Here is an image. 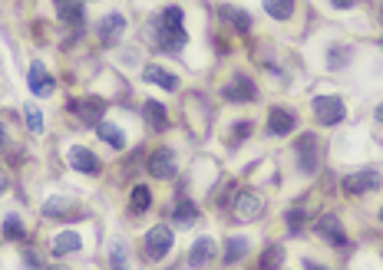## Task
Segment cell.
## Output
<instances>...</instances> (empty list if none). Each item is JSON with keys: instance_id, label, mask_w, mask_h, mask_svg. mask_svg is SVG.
<instances>
[{"instance_id": "cell-1", "label": "cell", "mask_w": 383, "mask_h": 270, "mask_svg": "<svg viewBox=\"0 0 383 270\" xmlns=\"http://www.w3.org/2000/svg\"><path fill=\"white\" fill-rule=\"evenodd\" d=\"M149 40H152L155 50H169V53H178L182 46L188 43L186 23H182V11L178 7H169L149 23Z\"/></svg>"}, {"instance_id": "cell-2", "label": "cell", "mask_w": 383, "mask_h": 270, "mask_svg": "<svg viewBox=\"0 0 383 270\" xmlns=\"http://www.w3.org/2000/svg\"><path fill=\"white\" fill-rule=\"evenodd\" d=\"M176 244V234H172V227L165 224H155L149 227V234H145V257L149 260H162L169 250Z\"/></svg>"}, {"instance_id": "cell-3", "label": "cell", "mask_w": 383, "mask_h": 270, "mask_svg": "<svg viewBox=\"0 0 383 270\" xmlns=\"http://www.w3.org/2000/svg\"><path fill=\"white\" fill-rule=\"evenodd\" d=\"M314 116L324 126H340L344 116H347V109H344L340 96H314Z\"/></svg>"}, {"instance_id": "cell-4", "label": "cell", "mask_w": 383, "mask_h": 270, "mask_svg": "<svg viewBox=\"0 0 383 270\" xmlns=\"http://www.w3.org/2000/svg\"><path fill=\"white\" fill-rule=\"evenodd\" d=\"M264 215V201L258 191H238L235 195V217L238 221H254Z\"/></svg>"}, {"instance_id": "cell-5", "label": "cell", "mask_w": 383, "mask_h": 270, "mask_svg": "<svg viewBox=\"0 0 383 270\" xmlns=\"http://www.w3.org/2000/svg\"><path fill=\"white\" fill-rule=\"evenodd\" d=\"M373 188H380V175L373 172V168H363V172H353L344 178V191L347 195H367Z\"/></svg>"}, {"instance_id": "cell-6", "label": "cell", "mask_w": 383, "mask_h": 270, "mask_svg": "<svg viewBox=\"0 0 383 270\" xmlns=\"http://www.w3.org/2000/svg\"><path fill=\"white\" fill-rule=\"evenodd\" d=\"M221 96L228 99V102H254V99H258V86H254L248 76L238 73L228 83V86H225V93H221Z\"/></svg>"}, {"instance_id": "cell-7", "label": "cell", "mask_w": 383, "mask_h": 270, "mask_svg": "<svg viewBox=\"0 0 383 270\" xmlns=\"http://www.w3.org/2000/svg\"><path fill=\"white\" fill-rule=\"evenodd\" d=\"M297 165H301V172L314 175L318 172V135H301V142H297Z\"/></svg>"}, {"instance_id": "cell-8", "label": "cell", "mask_w": 383, "mask_h": 270, "mask_svg": "<svg viewBox=\"0 0 383 270\" xmlns=\"http://www.w3.org/2000/svg\"><path fill=\"white\" fill-rule=\"evenodd\" d=\"M176 151L172 149H155L152 158H149V175L155 178H176Z\"/></svg>"}, {"instance_id": "cell-9", "label": "cell", "mask_w": 383, "mask_h": 270, "mask_svg": "<svg viewBox=\"0 0 383 270\" xmlns=\"http://www.w3.org/2000/svg\"><path fill=\"white\" fill-rule=\"evenodd\" d=\"M122 33H126V17L122 13H110V17H103V23H99V43L103 46L119 43Z\"/></svg>"}, {"instance_id": "cell-10", "label": "cell", "mask_w": 383, "mask_h": 270, "mask_svg": "<svg viewBox=\"0 0 383 270\" xmlns=\"http://www.w3.org/2000/svg\"><path fill=\"white\" fill-rule=\"evenodd\" d=\"M27 83H30L33 96H53V89H56L53 76L46 73L44 63H33V66H30V73H27Z\"/></svg>"}, {"instance_id": "cell-11", "label": "cell", "mask_w": 383, "mask_h": 270, "mask_svg": "<svg viewBox=\"0 0 383 270\" xmlns=\"http://www.w3.org/2000/svg\"><path fill=\"white\" fill-rule=\"evenodd\" d=\"M70 165L83 175H99V168H103V162H99L89 149H83V145H73V149H70Z\"/></svg>"}, {"instance_id": "cell-12", "label": "cell", "mask_w": 383, "mask_h": 270, "mask_svg": "<svg viewBox=\"0 0 383 270\" xmlns=\"http://www.w3.org/2000/svg\"><path fill=\"white\" fill-rule=\"evenodd\" d=\"M318 234L324 241H330V244H334V248H344V244H347V231H344V227H340V221L334 215H324L318 221Z\"/></svg>"}, {"instance_id": "cell-13", "label": "cell", "mask_w": 383, "mask_h": 270, "mask_svg": "<svg viewBox=\"0 0 383 270\" xmlns=\"http://www.w3.org/2000/svg\"><path fill=\"white\" fill-rule=\"evenodd\" d=\"M297 119H294V112H287V109L281 106H274L271 112H268V132L271 135H287V132H294Z\"/></svg>"}, {"instance_id": "cell-14", "label": "cell", "mask_w": 383, "mask_h": 270, "mask_svg": "<svg viewBox=\"0 0 383 270\" xmlns=\"http://www.w3.org/2000/svg\"><path fill=\"white\" fill-rule=\"evenodd\" d=\"M73 109L79 112V119L86 122V126H99V122H103V112H106V102L96 96H86L83 102H73Z\"/></svg>"}, {"instance_id": "cell-15", "label": "cell", "mask_w": 383, "mask_h": 270, "mask_svg": "<svg viewBox=\"0 0 383 270\" xmlns=\"http://www.w3.org/2000/svg\"><path fill=\"white\" fill-rule=\"evenodd\" d=\"M215 257V241L212 238H198L188 250V267H205L208 260Z\"/></svg>"}, {"instance_id": "cell-16", "label": "cell", "mask_w": 383, "mask_h": 270, "mask_svg": "<svg viewBox=\"0 0 383 270\" xmlns=\"http://www.w3.org/2000/svg\"><path fill=\"white\" fill-rule=\"evenodd\" d=\"M198 221V208L195 201H188V198H182L176 205V211H172V224L176 227H192Z\"/></svg>"}, {"instance_id": "cell-17", "label": "cell", "mask_w": 383, "mask_h": 270, "mask_svg": "<svg viewBox=\"0 0 383 270\" xmlns=\"http://www.w3.org/2000/svg\"><path fill=\"white\" fill-rule=\"evenodd\" d=\"M83 248V238H79L77 231H60L53 238V254L60 257V254H77V250Z\"/></svg>"}, {"instance_id": "cell-18", "label": "cell", "mask_w": 383, "mask_h": 270, "mask_svg": "<svg viewBox=\"0 0 383 270\" xmlns=\"http://www.w3.org/2000/svg\"><path fill=\"white\" fill-rule=\"evenodd\" d=\"M56 13H60V20L73 23V27L83 23V4L79 0H56Z\"/></svg>"}, {"instance_id": "cell-19", "label": "cell", "mask_w": 383, "mask_h": 270, "mask_svg": "<svg viewBox=\"0 0 383 270\" xmlns=\"http://www.w3.org/2000/svg\"><path fill=\"white\" fill-rule=\"evenodd\" d=\"M143 112H145V119H149V126H152L155 132H162L165 126H169V112H165L162 102H155V99H149V102L143 106Z\"/></svg>"}, {"instance_id": "cell-20", "label": "cell", "mask_w": 383, "mask_h": 270, "mask_svg": "<svg viewBox=\"0 0 383 270\" xmlns=\"http://www.w3.org/2000/svg\"><path fill=\"white\" fill-rule=\"evenodd\" d=\"M143 79H145V83H155V86H162V89H176L178 86V79L172 73H165L162 66H145Z\"/></svg>"}, {"instance_id": "cell-21", "label": "cell", "mask_w": 383, "mask_h": 270, "mask_svg": "<svg viewBox=\"0 0 383 270\" xmlns=\"http://www.w3.org/2000/svg\"><path fill=\"white\" fill-rule=\"evenodd\" d=\"M96 129H99V135H103V142H110L116 151L126 149V135H122L119 126H112V122H99Z\"/></svg>"}, {"instance_id": "cell-22", "label": "cell", "mask_w": 383, "mask_h": 270, "mask_svg": "<svg viewBox=\"0 0 383 270\" xmlns=\"http://www.w3.org/2000/svg\"><path fill=\"white\" fill-rule=\"evenodd\" d=\"M149 205H152V191L145 188V184H136L129 195V208L136 211V215H143V211H149Z\"/></svg>"}, {"instance_id": "cell-23", "label": "cell", "mask_w": 383, "mask_h": 270, "mask_svg": "<svg viewBox=\"0 0 383 270\" xmlns=\"http://www.w3.org/2000/svg\"><path fill=\"white\" fill-rule=\"evenodd\" d=\"M264 11L271 13L274 20H287L294 13V0H264Z\"/></svg>"}, {"instance_id": "cell-24", "label": "cell", "mask_w": 383, "mask_h": 270, "mask_svg": "<svg viewBox=\"0 0 383 270\" xmlns=\"http://www.w3.org/2000/svg\"><path fill=\"white\" fill-rule=\"evenodd\" d=\"M23 119H27V129H30L33 135H44V112L33 106V102L23 106Z\"/></svg>"}, {"instance_id": "cell-25", "label": "cell", "mask_w": 383, "mask_h": 270, "mask_svg": "<svg viewBox=\"0 0 383 270\" xmlns=\"http://www.w3.org/2000/svg\"><path fill=\"white\" fill-rule=\"evenodd\" d=\"M281 260H285V248H281V244H271V248H264V254H261V270H278Z\"/></svg>"}, {"instance_id": "cell-26", "label": "cell", "mask_w": 383, "mask_h": 270, "mask_svg": "<svg viewBox=\"0 0 383 270\" xmlns=\"http://www.w3.org/2000/svg\"><path fill=\"white\" fill-rule=\"evenodd\" d=\"M0 231H4V238L7 241H20L27 231H23V221L17 215H7L4 217V224H0Z\"/></svg>"}, {"instance_id": "cell-27", "label": "cell", "mask_w": 383, "mask_h": 270, "mask_svg": "<svg viewBox=\"0 0 383 270\" xmlns=\"http://www.w3.org/2000/svg\"><path fill=\"white\" fill-rule=\"evenodd\" d=\"M245 254H248V238H231L228 244H225V260H228V264L241 260Z\"/></svg>"}, {"instance_id": "cell-28", "label": "cell", "mask_w": 383, "mask_h": 270, "mask_svg": "<svg viewBox=\"0 0 383 270\" xmlns=\"http://www.w3.org/2000/svg\"><path fill=\"white\" fill-rule=\"evenodd\" d=\"M44 215H50V217L70 215V201H66V198H50V201L44 205Z\"/></svg>"}, {"instance_id": "cell-29", "label": "cell", "mask_w": 383, "mask_h": 270, "mask_svg": "<svg viewBox=\"0 0 383 270\" xmlns=\"http://www.w3.org/2000/svg\"><path fill=\"white\" fill-rule=\"evenodd\" d=\"M225 13H228L231 20H235V27H238L241 33H248V30H252V17H248L245 11H225Z\"/></svg>"}, {"instance_id": "cell-30", "label": "cell", "mask_w": 383, "mask_h": 270, "mask_svg": "<svg viewBox=\"0 0 383 270\" xmlns=\"http://www.w3.org/2000/svg\"><path fill=\"white\" fill-rule=\"evenodd\" d=\"M110 264H112V270H129V267H126V250H122V244H116V248H112Z\"/></svg>"}, {"instance_id": "cell-31", "label": "cell", "mask_w": 383, "mask_h": 270, "mask_svg": "<svg viewBox=\"0 0 383 270\" xmlns=\"http://www.w3.org/2000/svg\"><path fill=\"white\" fill-rule=\"evenodd\" d=\"M287 224H291V231H297V227L304 224V211H294V208H291V211H287Z\"/></svg>"}, {"instance_id": "cell-32", "label": "cell", "mask_w": 383, "mask_h": 270, "mask_svg": "<svg viewBox=\"0 0 383 270\" xmlns=\"http://www.w3.org/2000/svg\"><path fill=\"white\" fill-rule=\"evenodd\" d=\"M23 264H27V267H40V257H37L33 250H27V254H23Z\"/></svg>"}, {"instance_id": "cell-33", "label": "cell", "mask_w": 383, "mask_h": 270, "mask_svg": "<svg viewBox=\"0 0 383 270\" xmlns=\"http://www.w3.org/2000/svg\"><path fill=\"white\" fill-rule=\"evenodd\" d=\"M7 188H11V175H7V172H4V168H0V195H4Z\"/></svg>"}, {"instance_id": "cell-34", "label": "cell", "mask_w": 383, "mask_h": 270, "mask_svg": "<svg viewBox=\"0 0 383 270\" xmlns=\"http://www.w3.org/2000/svg\"><path fill=\"white\" fill-rule=\"evenodd\" d=\"M248 132H252V122H241L238 129H235V135H238V139H241V135H248Z\"/></svg>"}, {"instance_id": "cell-35", "label": "cell", "mask_w": 383, "mask_h": 270, "mask_svg": "<svg viewBox=\"0 0 383 270\" xmlns=\"http://www.w3.org/2000/svg\"><path fill=\"white\" fill-rule=\"evenodd\" d=\"M334 7H340V11H347V7H353V0H330Z\"/></svg>"}, {"instance_id": "cell-36", "label": "cell", "mask_w": 383, "mask_h": 270, "mask_svg": "<svg viewBox=\"0 0 383 270\" xmlns=\"http://www.w3.org/2000/svg\"><path fill=\"white\" fill-rule=\"evenodd\" d=\"M304 270H327V267H320V264H314V260H304Z\"/></svg>"}, {"instance_id": "cell-37", "label": "cell", "mask_w": 383, "mask_h": 270, "mask_svg": "<svg viewBox=\"0 0 383 270\" xmlns=\"http://www.w3.org/2000/svg\"><path fill=\"white\" fill-rule=\"evenodd\" d=\"M4 139H7V132H4V122H0V149H4Z\"/></svg>"}, {"instance_id": "cell-38", "label": "cell", "mask_w": 383, "mask_h": 270, "mask_svg": "<svg viewBox=\"0 0 383 270\" xmlns=\"http://www.w3.org/2000/svg\"><path fill=\"white\" fill-rule=\"evenodd\" d=\"M377 122H383V106H377Z\"/></svg>"}, {"instance_id": "cell-39", "label": "cell", "mask_w": 383, "mask_h": 270, "mask_svg": "<svg viewBox=\"0 0 383 270\" xmlns=\"http://www.w3.org/2000/svg\"><path fill=\"white\" fill-rule=\"evenodd\" d=\"M50 270H66V267H50Z\"/></svg>"}, {"instance_id": "cell-40", "label": "cell", "mask_w": 383, "mask_h": 270, "mask_svg": "<svg viewBox=\"0 0 383 270\" xmlns=\"http://www.w3.org/2000/svg\"><path fill=\"white\" fill-rule=\"evenodd\" d=\"M380 221H383V208H380Z\"/></svg>"}]
</instances>
